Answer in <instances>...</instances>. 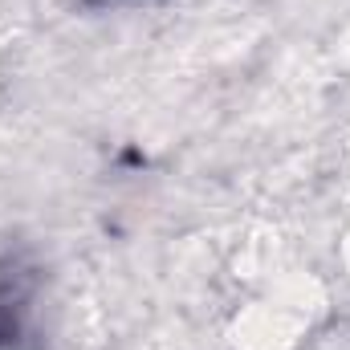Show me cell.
Segmentation results:
<instances>
[{"label": "cell", "instance_id": "cell-1", "mask_svg": "<svg viewBox=\"0 0 350 350\" xmlns=\"http://www.w3.org/2000/svg\"><path fill=\"white\" fill-rule=\"evenodd\" d=\"M21 334V318H16V301L8 293H0V347L4 342H16Z\"/></svg>", "mask_w": 350, "mask_h": 350}]
</instances>
